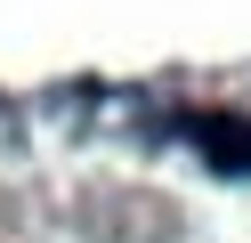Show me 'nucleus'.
<instances>
[{"label": "nucleus", "mask_w": 251, "mask_h": 243, "mask_svg": "<svg viewBox=\"0 0 251 243\" xmlns=\"http://www.w3.org/2000/svg\"><path fill=\"white\" fill-rule=\"evenodd\" d=\"M178 130L219 162V170H251V122H211V113H186Z\"/></svg>", "instance_id": "f257e3e1"}]
</instances>
